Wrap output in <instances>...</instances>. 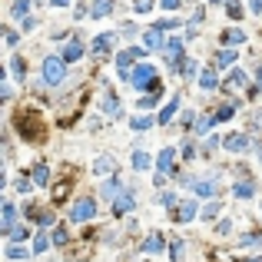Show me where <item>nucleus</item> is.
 <instances>
[{
  "mask_svg": "<svg viewBox=\"0 0 262 262\" xmlns=\"http://www.w3.org/2000/svg\"><path fill=\"white\" fill-rule=\"evenodd\" d=\"M252 14H262V0H252Z\"/></svg>",
  "mask_w": 262,
  "mask_h": 262,
  "instance_id": "de8ad7c7",
  "label": "nucleus"
},
{
  "mask_svg": "<svg viewBox=\"0 0 262 262\" xmlns=\"http://www.w3.org/2000/svg\"><path fill=\"white\" fill-rule=\"evenodd\" d=\"M183 252H186L183 239H173V259H176V262H183Z\"/></svg>",
  "mask_w": 262,
  "mask_h": 262,
  "instance_id": "e433bc0d",
  "label": "nucleus"
},
{
  "mask_svg": "<svg viewBox=\"0 0 262 262\" xmlns=\"http://www.w3.org/2000/svg\"><path fill=\"white\" fill-rule=\"evenodd\" d=\"M223 146H226L229 153H245L249 146H252V140H249L245 133H229V136L223 140Z\"/></svg>",
  "mask_w": 262,
  "mask_h": 262,
  "instance_id": "423d86ee",
  "label": "nucleus"
},
{
  "mask_svg": "<svg viewBox=\"0 0 262 262\" xmlns=\"http://www.w3.org/2000/svg\"><path fill=\"white\" fill-rule=\"evenodd\" d=\"M249 262H259V259H249Z\"/></svg>",
  "mask_w": 262,
  "mask_h": 262,
  "instance_id": "603ef678",
  "label": "nucleus"
},
{
  "mask_svg": "<svg viewBox=\"0 0 262 262\" xmlns=\"http://www.w3.org/2000/svg\"><path fill=\"white\" fill-rule=\"evenodd\" d=\"M173 159H176V150H173V146H166V150L159 153V159H156L159 173H169V169H173Z\"/></svg>",
  "mask_w": 262,
  "mask_h": 262,
  "instance_id": "2eb2a0df",
  "label": "nucleus"
},
{
  "mask_svg": "<svg viewBox=\"0 0 262 262\" xmlns=\"http://www.w3.org/2000/svg\"><path fill=\"white\" fill-rule=\"evenodd\" d=\"M63 243H67V229L56 226V229H53V245H63Z\"/></svg>",
  "mask_w": 262,
  "mask_h": 262,
  "instance_id": "ea45409f",
  "label": "nucleus"
},
{
  "mask_svg": "<svg viewBox=\"0 0 262 262\" xmlns=\"http://www.w3.org/2000/svg\"><path fill=\"white\" fill-rule=\"evenodd\" d=\"M239 243H243V245H262V236H243Z\"/></svg>",
  "mask_w": 262,
  "mask_h": 262,
  "instance_id": "37998d69",
  "label": "nucleus"
},
{
  "mask_svg": "<svg viewBox=\"0 0 262 262\" xmlns=\"http://www.w3.org/2000/svg\"><path fill=\"white\" fill-rule=\"evenodd\" d=\"M159 203H163V206H169V209L179 206V203H176V192H169V189H166V192H159Z\"/></svg>",
  "mask_w": 262,
  "mask_h": 262,
  "instance_id": "f704fd0d",
  "label": "nucleus"
},
{
  "mask_svg": "<svg viewBox=\"0 0 262 262\" xmlns=\"http://www.w3.org/2000/svg\"><path fill=\"white\" fill-rule=\"evenodd\" d=\"M243 40H245L243 30H229V34H226V43H229V47H236V43H243Z\"/></svg>",
  "mask_w": 262,
  "mask_h": 262,
  "instance_id": "c9c22d12",
  "label": "nucleus"
},
{
  "mask_svg": "<svg viewBox=\"0 0 262 262\" xmlns=\"http://www.w3.org/2000/svg\"><path fill=\"white\" fill-rule=\"evenodd\" d=\"M173 219H176V223H189V219H196V203H192V199L179 203V206L173 209Z\"/></svg>",
  "mask_w": 262,
  "mask_h": 262,
  "instance_id": "6e6552de",
  "label": "nucleus"
},
{
  "mask_svg": "<svg viewBox=\"0 0 262 262\" xmlns=\"http://www.w3.org/2000/svg\"><path fill=\"white\" fill-rule=\"evenodd\" d=\"M110 47H113V34H100V37L93 40V53H96V56L110 53Z\"/></svg>",
  "mask_w": 262,
  "mask_h": 262,
  "instance_id": "ddd939ff",
  "label": "nucleus"
},
{
  "mask_svg": "<svg viewBox=\"0 0 262 262\" xmlns=\"http://www.w3.org/2000/svg\"><path fill=\"white\" fill-rule=\"evenodd\" d=\"M63 76H67V60L63 56H47L43 60V83H63Z\"/></svg>",
  "mask_w": 262,
  "mask_h": 262,
  "instance_id": "f257e3e1",
  "label": "nucleus"
},
{
  "mask_svg": "<svg viewBox=\"0 0 262 262\" xmlns=\"http://www.w3.org/2000/svg\"><path fill=\"white\" fill-rule=\"evenodd\" d=\"M226 10H229V17H243V7H239V0H226Z\"/></svg>",
  "mask_w": 262,
  "mask_h": 262,
  "instance_id": "4c0bfd02",
  "label": "nucleus"
},
{
  "mask_svg": "<svg viewBox=\"0 0 262 262\" xmlns=\"http://www.w3.org/2000/svg\"><path fill=\"white\" fill-rule=\"evenodd\" d=\"M156 27H159V30H173V27H176V20H159Z\"/></svg>",
  "mask_w": 262,
  "mask_h": 262,
  "instance_id": "c03bdc74",
  "label": "nucleus"
},
{
  "mask_svg": "<svg viewBox=\"0 0 262 262\" xmlns=\"http://www.w3.org/2000/svg\"><path fill=\"white\" fill-rule=\"evenodd\" d=\"M212 123H216V116H199V123H196V133H199V136H206Z\"/></svg>",
  "mask_w": 262,
  "mask_h": 262,
  "instance_id": "7c9ffc66",
  "label": "nucleus"
},
{
  "mask_svg": "<svg viewBox=\"0 0 262 262\" xmlns=\"http://www.w3.org/2000/svg\"><path fill=\"white\" fill-rule=\"evenodd\" d=\"M10 70H14V76H17V80H27V67H23V60H20V56H14Z\"/></svg>",
  "mask_w": 262,
  "mask_h": 262,
  "instance_id": "2f4dec72",
  "label": "nucleus"
},
{
  "mask_svg": "<svg viewBox=\"0 0 262 262\" xmlns=\"http://www.w3.org/2000/svg\"><path fill=\"white\" fill-rule=\"evenodd\" d=\"M199 87H203V90H216V87H219V76H216V70H212V67L199 73Z\"/></svg>",
  "mask_w": 262,
  "mask_h": 262,
  "instance_id": "dca6fc26",
  "label": "nucleus"
},
{
  "mask_svg": "<svg viewBox=\"0 0 262 262\" xmlns=\"http://www.w3.org/2000/svg\"><path fill=\"white\" fill-rule=\"evenodd\" d=\"M232 192H236V199H252V196H256V186H252L249 179H243V183H236Z\"/></svg>",
  "mask_w": 262,
  "mask_h": 262,
  "instance_id": "6ab92c4d",
  "label": "nucleus"
},
{
  "mask_svg": "<svg viewBox=\"0 0 262 262\" xmlns=\"http://www.w3.org/2000/svg\"><path fill=\"white\" fill-rule=\"evenodd\" d=\"M153 70L150 63H140V67H133V73H130V87H136V90H150V87H159L156 80H153Z\"/></svg>",
  "mask_w": 262,
  "mask_h": 262,
  "instance_id": "f03ea898",
  "label": "nucleus"
},
{
  "mask_svg": "<svg viewBox=\"0 0 262 262\" xmlns=\"http://www.w3.org/2000/svg\"><path fill=\"white\" fill-rule=\"evenodd\" d=\"M153 103H156V100H153V96H143V100H140V110H150Z\"/></svg>",
  "mask_w": 262,
  "mask_h": 262,
  "instance_id": "a18cd8bd",
  "label": "nucleus"
},
{
  "mask_svg": "<svg viewBox=\"0 0 262 262\" xmlns=\"http://www.w3.org/2000/svg\"><path fill=\"white\" fill-rule=\"evenodd\" d=\"M256 153H259V159H262V146H259V150H256Z\"/></svg>",
  "mask_w": 262,
  "mask_h": 262,
  "instance_id": "8fccbe9b",
  "label": "nucleus"
},
{
  "mask_svg": "<svg viewBox=\"0 0 262 262\" xmlns=\"http://www.w3.org/2000/svg\"><path fill=\"white\" fill-rule=\"evenodd\" d=\"M10 239H14V243H23V239H27V226L14 229V232H10Z\"/></svg>",
  "mask_w": 262,
  "mask_h": 262,
  "instance_id": "a19ab883",
  "label": "nucleus"
},
{
  "mask_svg": "<svg viewBox=\"0 0 262 262\" xmlns=\"http://www.w3.org/2000/svg\"><path fill=\"white\" fill-rule=\"evenodd\" d=\"M47 249H50V236L47 232H37L34 236V252H47Z\"/></svg>",
  "mask_w": 262,
  "mask_h": 262,
  "instance_id": "cd10ccee",
  "label": "nucleus"
},
{
  "mask_svg": "<svg viewBox=\"0 0 262 262\" xmlns=\"http://www.w3.org/2000/svg\"><path fill=\"white\" fill-rule=\"evenodd\" d=\"M93 169L100 173V176H103V173H113V156H100V159L93 163Z\"/></svg>",
  "mask_w": 262,
  "mask_h": 262,
  "instance_id": "c85d7f7f",
  "label": "nucleus"
},
{
  "mask_svg": "<svg viewBox=\"0 0 262 262\" xmlns=\"http://www.w3.org/2000/svg\"><path fill=\"white\" fill-rule=\"evenodd\" d=\"M63 60H67V63H76V60H80V56H83V43H80V40H70V43H67V47H63Z\"/></svg>",
  "mask_w": 262,
  "mask_h": 262,
  "instance_id": "9b49d317",
  "label": "nucleus"
},
{
  "mask_svg": "<svg viewBox=\"0 0 262 262\" xmlns=\"http://www.w3.org/2000/svg\"><path fill=\"white\" fill-rule=\"evenodd\" d=\"M17 126L23 133H30V140H40V136H43V126H40V120H37V113H34V110L20 113V116H17Z\"/></svg>",
  "mask_w": 262,
  "mask_h": 262,
  "instance_id": "20e7f679",
  "label": "nucleus"
},
{
  "mask_svg": "<svg viewBox=\"0 0 262 262\" xmlns=\"http://www.w3.org/2000/svg\"><path fill=\"white\" fill-rule=\"evenodd\" d=\"M163 245H166V239H163L159 232H153L150 239H146V245H143V249H146V252H163Z\"/></svg>",
  "mask_w": 262,
  "mask_h": 262,
  "instance_id": "5701e85b",
  "label": "nucleus"
},
{
  "mask_svg": "<svg viewBox=\"0 0 262 262\" xmlns=\"http://www.w3.org/2000/svg\"><path fill=\"white\" fill-rule=\"evenodd\" d=\"M113 14V0H93V7H90V17H110Z\"/></svg>",
  "mask_w": 262,
  "mask_h": 262,
  "instance_id": "f8f14e48",
  "label": "nucleus"
},
{
  "mask_svg": "<svg viewBox=\"0 0 262 262\" xmlns=\"http://www.w3.org/2000/svg\"><path fill=\"white\" fill-rule=\"evenodd\" d=\"M179 73H183V76H196V63H192V60H186V63H183V70H179Z\"/></svg>",
  "mask_w": 262,
  "mask_h": 262,
  "instance_id": "79ce46f5",
  "label": "nucleus"
},
{
  "mask_svg": "<svg viewBox=\"0 0 262 262\" xmlns=\"http://www.w3.org/2000/svg\"><path fill=\"white\" fill-rule=\"evenodd\" d=\"M232 113H236V106H232V103H223L212 116H216V123H223V120H232Z\"/></svg>",
  "mask_w": 262,
  "mask_h": 262,
  "instance_id": "bb28decb",
  "label": "nucleus"
},
{
  "mask_svg": "<svg viewBox=\"0 0 262 262\" xmlns=\"http://www.w3.org/2000/svg\"><path fill=\"white\" fill-rule=\"evenodd\" d=\"M153 3H156V0H133V10H136V14H150Z\"/></svg>",
  "mask_w": 262,
  "mask_h": 262,
  "instance_id": "473e14b6",
  "label": "nucleus"
},
{
  "mask_svg": "<svg viewBox=\"0 0 262 262\" xmlns=\"http://www.w3.org/2000/svg\"><path fill=\"white\" fill-rule=\"evenodd\" d=\"M103 113H106L110 120H116V116H120V103H116V96H113L110 90L103 93Z\"/></svg>",
  "mask_w": 262,
  "mask_h": 262,
  "instance_id": "4468645a",
  "label": "nucleus"
},
{
  "mask_svg": "<svg viewBox=\"0 0 262 262\" xmlns=\"http://www.w3.org/2000/svg\"><path fill=\"white\" fill-rule=\"evenodd\" d=\"M209 3H223V0H209Z\"/></svg>",
  "mask_w": 262,
  "mask_h": 262,
  "instance_id": "3c124183",
  "label": "nucleus"
},
{
  "mask_svg": "<svg viewBox=\"0 0 262 262\" xmlns=\"http://www.w3.org/2000/svg\"><path fill=\"white\" fill-rule=\"evenodd\" d=\"M150 163H153V159H150V156H146L143 150L133 153V169H150Z\"/></svg>",
  "mask_w": 262,
  "mask_h": 262,
  "instance_id": "a878e982",
  "label": "nucleus"
},
{
  "mask_svg": "<svg viewBox=\"0 0 262 262\" xmlns=\"http://www.w3.org/2000/svg\"><path fill=\"white\" fill-rule=\"evenodd\" d=\"M34 183H37V186H47V183H50V169H47V163H37V166H34Z\"/></svg>",
  "mask_w": 262,
  "mask_h": 262,
  "instance_id": "412c9836",
  "label": "nucleus"
},
{
  "mask_svg": "<svg viewBox=\"0 0 262 262\" xmlns=\"http://www.w3.org/2000/svg\"><path fill=\"white\" fill-rule=\"evenodd\" d=\"M133 203H136L133 189H123V192L113 199V212H116V216H123V212H130V209H133Z\"/></svg>",
  "mask_w": 262,
  "mask_h": 262,
  "instance_id": "0eeeda50",
  "label": "nucleus"
},
{
  "mask_svg": "<svg viewBox=\"0 0 262 262\" xmlns=\"http://www.w3.org/2000/svg\"><path fill=\"white\" fill-rule=\"evenodd\" d=\"M50 3H53V7H67L70 0H50Z\"/></svg>",
  "mask_w": 262,
  "mask_h": 262,
  "instance_id": "09e8293b",
  "label": "nucleus"
},
{
  "mask_svg": "<svg viewBox=\"0 0 262 262\" xmlns=\"http://www.w3.org/2000/svg\"><path fill=\"white\" fill-rule=\"evenodd\" d=\"M0 229H3L7 236L17 229V209H14V203H3V223H0Z\"/></svg>",
  "mask_w": 262,
  "mask_h": 262,
  "instance_id": "1a4fd4ad",
  "label": "nucleus"
},
{
  "mask_svg": "<svg viewBox=\"0 0 262 262\" xmlns=\"http://www.w3.org/2000/svg\"><path fill=\"white\" fill-rule=\"evenodd\" d=\"M130 126H133V130H140V133H143V130H150V126H153V116H133V123H130Z\"/></svg>",
  "mask_w": 262,
  "mask_h": 262,
  "instance_id": "c756f323",
  "label": "nucleus"
},
{
  "mask_svg": "<svg viewBox=\"0 0 262 262\" xmlns=\"http://www.w3.org/2000/svg\"><path fill=\"white\" fill-rule=\"evenodd\" d=\"M199 196H216V179H186Z\"/></svg>",
  "mask_w": 262,
  "mask_h": 262,
  "instance_id": "9d476101",
  "label": "nucleus"
},
{
  "mask_svg": "<svg viewBox=\"0 0 262 262\" xmlns=\"http://www.w3.org/2000/svg\"><path fill=\"white\" fill-rule=\"evenodd\" d=\"M10 17L27 20L30 17V0H14V3H10Z\"/></svg>",
  "mask_w": 262,
  "mask_h": 262,
  "instance_id": "f3484780",
  "label": "nucleus"
},
{
  "mask_svg": "<svg viewBox=\"0 0 262 262\" xmlns=\"http://www.w3.org/2000/svg\"><path fill=\"white\" fill-rule=\"evenodd\" d=\"M93 216H96V203L90 196H80L73 203V209H70V219H73V223H90Z\"/></svg>",
  "mask_w": 262,
  "mask_h": 262,
  "instance_id": "7ed1b4c3",
  "label": "nucleus"
},
{
  "mask_svg": "<svg viewBox=\"0 0 262 262\" xmlns=\"http://www.w3.org/2000/svg\"><path fill=\"white\" fill-rule=\"evenodd\" d=\"M7 259H27V249L23 245H7Z\"/></svg>",
  "mask_w": 262,
  "mask_h": 262,
  "instance_id": "72a5a7b5",
  "label": "nucleus"
},
{
  "mask_svg": "<svg viewBox=\"0 0 262 262\" xmlns=\"http://www.w3.org/2000/svg\"><path fill=\"white\" fill-rule=\"evenodd\" d=\"M163 43H166V40H163V30H159V27L146 30V47H150V50H159Z\"/></svg>",
  "mask_w": 262,
  "mask_h": 262,
  "instance_id": "a211bd4d",
  "label": "nucleus"
},
{
  "mask_svg": "<svg viewBox=\"0 0 262 262\" xmlns=\"http://www.w3.org/2000/svg\"><path fill=\"white\" fill-rule=\"evenodd\" d=\"M159 7H166V10H176V7H179V0H159Z\"/></svg>",
  "mask_w": 262,
  "mask_h": 262,
  "instance_id": "49530a36",
  "label": "nucleus"
},
{
  "mask_svg": "<svg viewBox=\"0 0 262 262\" xmlns=\"http://www.w3.org/2000/svg\"><path fill=\"white\" fill-rule=\"evenodd\" d=\"M232 63H236V50H229V47H226V50L216 53V67H232Z\"/></svg>",
  "mask_w": 262,
  "mask_h": 262,
  "instance_id": "4be33fe9",
  "label": "nucleus"
},
{
  "mask_svg": "<svg viewBox=\"0 0 262 262\" xmlns=\"http://www.w3.org/2000/svg\"><path fill=\"white\" fill-rule=\"evenodd\" d=\"M216 216H219V203H209V206L203 209V219H209V223H212Z\"/></svg>",
  "mask_w": 262,
  "mask_h": 262,
  "instance_id": "58836bf2",
  "label": "nucleus"
},
{
  "mask_svg": "<svg viewBox=\"0 0 262 262\" xmlns=\"http://www.w3.org/2000/svg\"><path fill=\"white\" fill-rule=\"evenodd\" d=\"M176 110H179V100H176V96H173V100H169V103H166V110L159 113V123H169V120H173V116H176Z\"/></svg>",
  "mask_w": 262,
  "mask_h": 262,
  "instance_id": "393cba45",
  "label": "nucleus"
},
{
  "mask_svg": "<svg viewBox=\"0 0 262 262\" xmlns=\"http://www.w3.org/2000/svg\"><path fill=\"white\" fill-rule=\"evenodd\" d=\"M140 56H143V50H140V47H126L123 53L116 56V67H120V73H123V80H130V67L136 63V60H140Z\"/></svg>",
  "mask_w": 262,
  "mask_h": 262,
  "instance_id": "39448f33",
  "label": "nucleus"
},
{
  "mask_svg": "<svg viewBox=\"0 0 262 262\" xmlns=\"http://www.w3.org/2000/svg\"><path fill=\"white\" fill-rule=\"evenodd\" d=\"M120 192H123V186H120V183H116V179H110V183H103V199H116V196H120Z\"/></svg>",
  "mask_w": 262,
  "mask_h": 262,
  "instance_id": "b1692460",
  "label": "nucleus"
},
{
  "mask_svg": "<svg viewBox=\"0 0 262 262\" xmlns=\"http://www.w3.org/2000/svg\"><path fill=\"white\" fill-rule=\"evenodd\" d=\"M226 83H229V90H243L245 83H249V76H245L243 70H232V73H229V80H226Z\"/></svg>",
  "mask_w": 262,
  "mask_h": 262,
  "instance_id": "aec40b11",
  "label": "nucleus"
}]
</instances>
